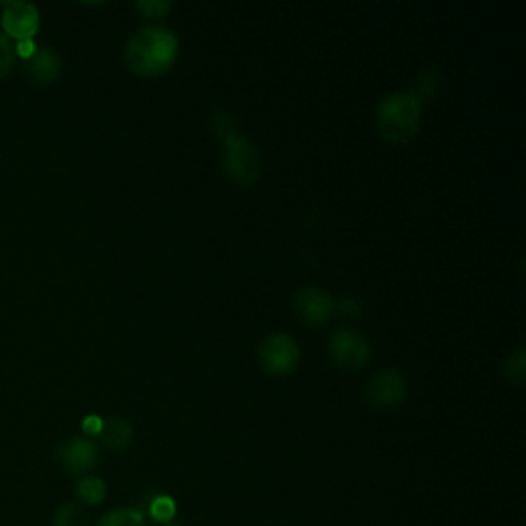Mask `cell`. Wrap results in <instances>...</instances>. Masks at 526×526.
Listing matches in <instances>:
<instances>
[{
	"label": "cell",
	"instance_id": "1",
	"mask_svg": "<svg viewBox=\"0 0 526 526\" xmlns=\"http://www.w3.org/2000/svg\"><path fill=\"white\" fill-rule=\"evenodd\" d=\"M179 54L177 37L165 27H142L124 50L128 68L142 79H157L175 64Z\"/></svg>",
	"mask_w": 526,
	"mask_h": 526
},
{
	"label": "cell",
	"instance_id": "2",
	"mask_svg": "<svg viewBox=\"0 0 526 526\" xmlns=\"http://www.w3.org/2000/svg\"><path fill=\"white\" fill-rule=\"evenodd\" d=\"M422 126V101L405 91L389 93L377 109V130L391 144H407Z\"/></svg>",
	"mask_w": 526,
	"mask_h": 526
},
{
	"label": "cell",
	"instance_id": "3",
	"mask_svg": "<svg viewBox=\"0 0 526 526\" xmlns=\"http://www.w3.org/2000/svg\"><path fill=\"white\" fill-rule=\"evenodd\" d=\"M222 169L233 183L251 187L261 177L263 161L253 142L243 136L231 134L222 138Z\"/></svg>",
	"mask_w": 526,
	"mask_h": 526
},
{
	"label": "cell",
	"instance_id": "4",
	"mask_svg": "<svg viewBox=\"0 0 526 526\" xmlns=\"http://www.w3.org/2000/svg\"><path fill=\"white\" fill-rule=\"evenodd\" d=\"M261 368L268 374H278V377H284V374H290L300 360V348L286 333H274L266 337L259 344L257 350Z\"/></svg>",
	"mask_w": 526,
	"mask_h": 526
},
{
	"label": "cell",
	"instance_id": "5",
	"mask_svg": "<svg viewBox=\"0 0 526 526\" xmlns=\"http://www.w3.org/2000/svg\"><path fill=\"white\" fill-rule=\"evenodd\" d=\"M329 354L337 366L350 372H358L370 362L372 348L364 335L352 329H344L333 333L329 340Z\"/></svg>",
	"mask_w": 526,
	"mask_h": 526
},
{
	"label": "cell",
	"instance_id": "6",
	"mask_svg": "<svg viewBox=\"0 0 526 526\" xmlns=\"http://www.w3.org/2000/svg\"><path fill=\"white\" fill-rule=\"evenodd\" d=\"M407 395V383L397 370H381L370 377L364 385V399L368 405L379 409H391L403 403Z\"/></svg>",
	"mask_w": 526,
	"mask_h": 526
},
{
	"label": "cell",
	"instance_id": "7",
	"mask_svg": "<svg viewBox=\"0 0 526 526\" xmlns=\"http://www.w3.org/2000/svg\"><path fill=\"white\" fill-rule=\"evenodd\" d=\"M99 461V450L97 444L89 438L74 436L66 442H62L56 450V463L60 469L68 475H87L95 469Z\"/></svg>",
	"mask_w": 526,
	"mask_h": 526
},
{
	"label": "cell",
	"instance_id": "8",
	"mask_svg": "<svg viewBox=\"0 0 526 526\" xmlns=\"http://www.w3.org/2000/svg\"><path fill=\"white\" fill-rule=\"evenodd\" d=\"M292 311L305 325L321 327L333 315V300L325 290L307 286L292 296Z\"/></svg>",
	"mask_w": 526,
	"mask_h": 526
},
{
	"label": "cell",
	"instance_id": "9",
	"mask_svg": "<svg viewBox=\"0 0 526 526\" xmlns=\"http://www.w3.org/2000/svg\"><path fill=\"white\" fill-rule=\"evenodd\" d=\"M40 11L35 5L25 3V0H15V3L5 5L3 11V29L5 35L13 42H25L33 40L35 33L40 31Z\"/></svg>",
	"mask_w": 526,
	"mask_h": 526
},
{
	"label": "cell",
	"instance_id": "10",
	"mask_svg": "<svg viewBox=\"0 0 526 526\" xmlns=\"http://www.w3.org/2000/svg\"><path fill=\"white\" fill-rule=\"evenodd\" d=\"M27 62L29 77L37 85H52L60 79L62 74V60L52 48H35L33 56Z\"/></svg>",
	"mask_w": 526,
	"mask_h": 526
},
{
	"label": "cell",
	"instance_id": "11",
	"mask_svg": "<svg viewBox=\"0 0 526 526\" xmlns=\"http://www.w3.org/2000/svg\"><path fill=\"white\" fill-rule=\"evenodd\" d=\"M134 438V428L128 420L124 418H107L103 420V428L99 432V442L105 450L111 453H120L132 444Z\"/></svg>",
	"mask_w": 526,
	"mask_h": 526
},
{
	"label": "cell",
	"instance_id": "12",
	"mask_svg": "<svg viewBox=\"0 0 526 526\" xmlns=\"http://www.w3.org/2000/svg\"><path fill=\"white\" fill-rule=\"evenodd\" d=\"M107 496V485L101 477L85 475L77 483V498L87 506H99Z\"/></svg>",
	"mask_w": 526,
	"mask_h": 526
},
{
	"label": "cell",
	"instance_id": "13",
	"mask_svg": "<svg viewBox=\"0 0 526 526\" xmlns=\"http://www.w3.org/2000/svg\"><path fill=\"white\" fill-rule=\"evenodd\" d=\"M97 526H146V520L142 512L134 508H122V510H111L107 512Z\"/></svg>",
	"mask_w": 526,
	"mask_h": 526
},
{
	"label": "cell",
	"instance_id": "14",
	"mask_svg": "<svg viewBox=\"0 0 526 526\" xmlns=\"http://www.w3.org/2000/svg\"><path fill=\"white\" fill-rule=\"evenodd\" d=\"M52 526H89V516L79 504H64L56 510Z\"/></svg>",
	"mask_w": 526,
	"mask_h": 526
},
{
	"label": "cell",
	"instance_id": "15",
	"mask_svg": "<svg viewBox=\"0 0 526 526\" xmlns=\"http://www.w3.org/2000/svg\"><path fill=\"white\" fill-rule=\"evenodd\" d=\"M524 372H526V352H524V348H518L514 354H510L504 360V377L512 385H522L524 383Z\"/></svg>",
	"mask_w": 526,
	"mask_h": 526
},
{
	"label": "cell",
	"instance_id": "16",
	"mask_svg": "<svg viewBox=\"0 0 526 526\" xmlns=\"http://www.w3.org/2000/svg\"><path fill=\"white\" fill-rule=\"evenodd\" d=\"M17 64V52L15 44L9 40L5 33H0V79L9 77Z\"/></svg>",
	"mask_w": 526,
	"mask_h": 526
},
{
	"label": "cell",
	"instance_id": "17",
	"mask_svg": "<svg viewBox=\"0 0 526 526\" xmlns=\"http://www.w3.org/2000/svg\"><path fill=\"white\" fill-rule=\"evenodd\" d=\"M175 512H177L175 502L169 496H157V498H153V502H150V506H148V514L153 516L157 522H161V524L171 522Z\"/></svg>",
	"mask_w": 526,
	"mask_h": 526
},
{
	"label": "cell",
	"instance_id": "18",
	"mask_svg": "<svg viewBox=\"0 0 526 526\" xmlns=\"http://www.w3.org/2000/svg\"><path fill=\"white\" fill-rule=\"evenodd\" d=\"M171 0H140L136 5V11L146 19H163L171 11Z\"/></svg>",
	"mask_w": 526,
	"mask_h": 526
},
{
	"label": "cell",
	"instance_id": "19",
	"mask_svg": "<svg viewBox=\"0 0 526 526\" xmlns=\"http://www.w3.org/2000/svg\"><path fill=\"white\" fill-rule=\"evenodd\" d=\"M101 428H103V420H101L99 416H89V418H85V422H83V430H85L87 434H91V436H99Z\"/></svg>",
	"mask_w": 526,
	"mask_h": 526
},
{
	"label": "cell",
	"instance_id": "20",
	"mask_svg": "<svg viewBox=\"0 0 526 526\" xmlns=\"http://www.w3.org/2000/svg\"><path fill=\"white\" fill-rule=\"evenodd\" d=\"M35 44H33V40H25V42H17V46H15V52H17V58H25V60H29L31 56H33V52H35Z\"/></svg>",
	"mask_w": 526,
	"mask_h": 526
},
{
	"label": "cell",
	"instance_id": "21",
	"mask_svg": "<svg viewBox=\"0 0 526 526\" xmlns=\"http://www.w3.org/2000/svg\"><path fill=\"white\" fill-rule=\"evenodd\" d=\"M342 311L346 313V311H350L348 315L350 317H358L360 315V305H358V300H354V298H348V300H344V303H342Z\"/></svg>",
	"mask_w": 526,
	"mask_h": 526
},
{
	"label": "cell",
	"instance_id": "22",
	"mask_svg": "<svg viewBox=\"0 0 526 526\" xmlns=\"http://www.w3.org/2000/svg\"><path fill=\"white\" fill-rule=\"evenodd\" d=\"M161 526H181V524H177V522H165V524H161Z\"/></svg>",
	"mask_w": 526,
	"mask_h": 526
}]
</instances>
